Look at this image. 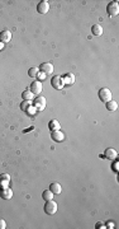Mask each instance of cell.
Returning <instances> with one entry per match:
<instances>
[{
  "mask_svg": "<svg viewBox=\"0 0 119 229\" xmlns=\"http://www.w3.org/2000/svg\"><path fill=\"white\" fill-rule=\"evenodd\" d=\"M45 211H46V214H48V215L56 214V212H57V204L53 200L47 201L46 205H45Z\"/></svg>",
  "mask_w": 119,
  "mask_h": 229,
  "instance_id": "cell-1",
  "label": "cell"
},
{
  "mask_svg": "<svg viewBox=\"0 0 119 229\" xmlns=\"http://www.w3.org/2000/svg\"><path fill=\"white\" fill-rule=\"evenodd\" d=\"M112 97H113V94L110 92V89H108V88H101L99 90V98L103 101V102H109V101H112Z\"/></svg>",
  "mask_w": 119,
  "mask_h": 229,
  "instance_id": "cell-2",
  "label": "cell"
},
{
  "mask_svg": "<svg viewBox=\"0 0 119 229\" xmlns=\"http://www.w3.org/2000/svg\"><path fill=\"white\" fill-rule=\"evenodd\" d=\"M106 12H108V14H109L110 17H113V15H117L119 13V4H118V2H112V3L108 4Z\"/></svg>",
  "mask_w": 119,
  "mask_h": 229,
  "instance_id": "cell-3",
  "label": "cell"
},
{
  "mask_svg": "<svg viewBox=\"0 0 119 229\" xmlns=\"http://www.w3.org/2000/svg\"><path fill=\"white\" fill-rule=\"evenodd\" d=\"M51 84H52V87L55 88V89H62L63 88V79L61 75H56V77H53L51 79Z\"/></svg>",
  "mask_w": 119,
  "mask_h": 229,
  "instance_id": "cell-4",
  "label": "cell"
},
{
  "mask_svg": "<svg viewBox=\"0 0 119 229\" xmlns=\"http://www.w3.org/2000/svg\"><path fill=\"white\" fill-rule=\"evenodd\" d=\"M33 106L37 108V110H41V111H43L46 108V98L45 97H42V95H38L36 99H34V103H33Z\"/></svg>",
  "mask_w": 119,
  "mask_h": 229,
  "instance_id": "cell-5",
  "label": "cell"
},
{
  "mask_svg": "<svg viewBox=\"0 0 119 229\" xmlns=\"http://www.w3.org/2000/svg\"><path fill=\"white\" fill-rule=\"evenodd\" d=\"M48 10H50V3H48L47 0H43V2L38 3V5H37V12L41 13V14L48 13Z\"/></svg>",
  "mask_w": 119,
  "mask_h": 229,
  "instance_id": "cell-6",
  "label": "cell"
},
{
  "mask_svg": "<svg viewBox=\"0 0 119 229\" xmlns=\"http://www.w3.org/2000/svg\"><path fill=\"white\" fill-rule=\"evenodd\" d=\"M30 92L33 94H41L42 92V82L39 80H34L30 84Z\"/></svg>",
  "mask_w": 119,
  "mask_h": 229,
  "instance_id": "cell-7",
  "label": "cell"
},
{
  "mask_svg": "<svg viewBox=\"0 0 119 229\" xmlns=\"http://www.w3.org/2000/svg\"><path fill=\"white\" fill-rule=\"evenodd\" d=\"M9 182H10V176H9V174H7V173L0 174V188L8 187Z\"/></svg>",
  "mask_w": 119,
  "mask_h": 229,
  "instance_id": "cell-8",
  "label": "cell"
},
{
  "mask_svg": "<svg viewBox=\"0 0 119 229\" xmlns=\"http://www.w3.org/2000/svg\"><path fill=\"white\" fill-rule=\"evenodd\" d=\"M0 196H1L4 200H10V199L13 197V191L10 190L9 187L0 188Z\"/></svg>",
  "mask_w": 119,
  "mask_h": 229,
  "instance_id": "cell-9",
  "label": "cell"
},
{
  "mask_svg": "<svg viewBox=\"0 0 119 229\" xmlns=\"http://www.w3.org/2000/svg\"><path fill=\"white\" fill-rule=\"evenodd\" d=\"M41 71H43L46 75H50L53 73V65L51 62H43L41 65Z\"/></svg>",
  "mask_w": 119,
  "mask_h": 229,
  "instance_id": "cell-10",
  "label": "cell"
},
{
  "mask_svg": "<svg viewBox=\"0 0 119 229\" xmlns=\"http://www.w3.org/2000/svg\"><path fill=\"white\" fill-rule=\"evenodd\" d=\"M117 155H118V153H117L115 149H113V148H108L104 152V157H105L106 159H109V161H113V159H115Z\"/></svg>",
  "mask_w": 119,
  "mask_h": 229,
  "instance_id": "cell-11",
  "label": "cell"
},
{
  "mask_svg": "<svg viewBox=\"0 0 119 229\" xmlns=\"http://www.w3.org/2000/svg\"><path fill=\"white\" fill-rule=\"evenodd\" d=\"M10 40H12V32L5 29L1 33H0V41L3 42V44H7V42H10Z\"/></svg>",
  "mask_w": 119,
  "mask_h": 229,
  "instance_id": "cell-12",
  "label": "cell"
},
{
  "mask_svg": "<svg viewBox=\"0 0 119 229\" xmlns=\"http://www.w3.org/2000/svg\"><path fill=\"white\" fill-rule=\"evenodd\" d=\"M63 79V84L65 86H72L75 83V75L74 74H66L65 77H62Z\"/></svg>",
  "mask_w": 119,
  "mask_h": 229,
  "instance_id": "cell-13",
  "label": "cell"
},
{
  "mask_svg": "<svg viewBox=\"0 0 119 229\" xmlns=\"http://www.w3.org/2000/svg\"><path fill=\"white\" fill-rule=\"evenodd\" d=\"M52 139L55 140V141H57V143H60V141H62L65 139V134H63L62 131H60V130L53 131L52 132Z\"/></svg>",
  "mask_w": 119,
  "mask_h": 229,
  "instance_id": "cell-14",
  "label": "cell"
},
{
  "mask_svg": "<svg viewBox=\"0 0 119 229\" xmlns=\"http://www.w3.org/2000/svg\"><path fill=\"white\" fill-rule=\"evenodd\" d=\"M50 190L53 192V195H58V194H61V191H62V187H61V185L57 183V182H53L50 185Z\"/></svg>",
  "mask_w": 119,
  "mask_h": 229,
  "instance_id": "cell-15",
  "label": "cell"
},
{
  "mask_svg": "<svg viewBox=\"0 0 119 229\" xmlns=\"http://www.w3.org/2000/svg\"><path fill=\"white\" fill-rule=\"evenodd\" d=\"M91 33L94 36H101L103 35V27L100 24H94L93 27H91Z\"/></svg>",
  "mask_w": 119,
  "mask_h": 229,
  "instance_id": "cell-16",
  "label": "cell"
},
{
  "mask_svg": "<svg viewBox=\"0 0 119 229\" xmlns=\"http://www.w3.org/2000/svg\"><path fill=\"white\" fill-rule=\"evenodd\" d=\"M48 127L52 130V131H57L61 129V125H60V122L57 120H51L50 124H48Z\"/></svg>",
  "mask_w": 119,
  "mask_h": 229,
  "instance_id": "cell-17",
  "label": "cell"
},
{
  "mask_svg": "<svg viewBox=\"0 0 119 229\" xmlns=\"http://www.w3.org/2000/svg\"><path fill=\"white\" fill-rule=\"evenodd\" d=\"M33 97H34V94L30 92V89H27V90H24V92L22 93V98H23L24 101H32Z\"/></svg>",
  "mask_w": 119,
  "mask_h": 229,
  "instance_id": "cell-18",
  "label": "cell"
},
{
  "mask_svg": "<svg viewBox=\"0 0 119 229\" xmlns=\"http://www.w3.org/2000/svg\"><path fill=\"white\" fill-rule=\"evenodd\" d=\"M42 197L45 199L46 201H50V200H53V192L51 190H45L42 192Z\"/></svg>",
  "mask_w": 119,
  "mask_h": 229,
  "instance_id": "cell-19",
  "label": "cell"
},
{
  "mask_svg": "<svg viewBox=\"0 0 119 229\" xmlns=\"http://www.w3.org/2000/svg\"><path fill=\"white\" fill-rule=\"evenodd\" d=\"M106 108L108 111H115L118 108V103L115 102V101H109V102H106Z\"/></svg>",
  "mask_w": 119,
  "mask_h": 229,
  "instance_id": "cell-20",
  "label": "cell"
},
{
  "mask_svg": "<svg viewBox=\"0 0 119 229\" xmlns=\"http://www.w3.org/2000/svg\"><path fill=\"white\" fill-rule=\"evenodd\" d=\"M38 68H30L29 70H28V75L29 77H32V78H34V77H37V74H38Z\"/></svg>",
  "mask_w": 119,
  "mask_h": 229,
  "instance_id": "cell-21",
  "label": "cell"
},
{
  "mask_svg": "<svg viewBox=\"0 0 119 229\" xmlns=\"http://www.w3.org/2000/svg\"><path fill=\"white\" fill-rule=\"evenodd\" d=\"M30 106H32V103H30V101H24V102H23V103L20 104V108H22V110H23L24 112H25V111L28 110V108L30 107Z\"/></svg>",
  "mask_w": 119,
  "mask_h": 229,
  "instance_id": "cell-22",
  "label": "cell"
},
{
  "mask_svg": "<svg viewBox=\"0 0 119 229\" xmlns=\"http://www.w3.org/2000/svg\"><path fill=\"white\" fill-rule=\"evenodd\" d=\"M36 111H37V108L34 107V106H33V104H32V106H30V107H29L28 110H27V111H25V112H27V113H28V115H36Z\"/></svg>",
  "mask_w": 119,
  "mask_h": 229,
  "instance_id": "cell-23",
  "label": "cell"
},
{
  "mask_svg": "<svg viewBox=\"0 0 119 229\" xmlns=\"http://www.w3.org/2000/svg\"><path fill=\"white\" fill-rule=\"evenodd\" d=\"M37 78H38L39 82H42V80H45V79L47 78V75L43 71H38V74H37Z\"/></svg>",
  "mask_w": 119,
  "mask_h": 229,
  "instance_id": "cell-24",
  "label": "cell"
},
{
  "mask_svg": "<svg viewBox=\"0 0 119 229\" xmlns=\"http://www.w3.org/2000/svg\"><path fill=\"white\" fill-rule=\"evenodd\" d=\"M7 228V223H5L4 219H0V229H5Z\"/></svg>",
  "mask_w": 119,
  "mask_h": 229,
  "instance_id": "cell-25",
  "label": "cell"
},
{
  "mask_svg": "<svg viewBox=\"0 0 119 229\" xmlns=\"http://www.w3.org/2000/svg\"><path fill=\"white\" fill-rule=\"evenodd\" d=\"M95 228H98V229H99V228H103V229H104V228H106V227H105L104 224H103V223H98V224H96V227H95Z\"/></svg>",
  "mask_w": 119,
  "mask_h": 229,
  "instance_id": "cell-26",
  "label": "cell"
},
{
  "mask_svg": "<svg viewBox=\"0 0 119 229\" xmlns=\"http://www.w3.org/2000/svg\"><path fill=\"white\" fill-rule=\"evenodd\" d=\"M108 228H114V223L109 221V223H108Z\"/></svg>",
  "mask_w": 119,
  "mask_h": 229,
  "instance_id": "cell-27",
  "label": "cell"
},
{
  "mask_svg": "<svg viewBox=\"0 0 119 229\" xmlns=\"http://www.w3.org/2000/svg\"><path fill=\"white\" fill-rule=\"evenodd\" d=\"M4 49V44H3V42L1 41H0V51H1Z\"/></svg>",
  "mask_w": 119,
  "mask_h": 229,
  "instance_id": "cell-28",
  "label": "cell"
}]
</instances>
